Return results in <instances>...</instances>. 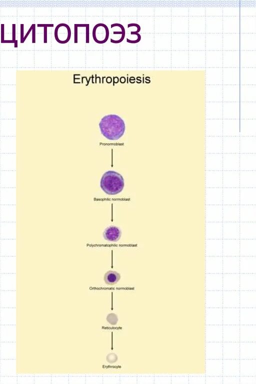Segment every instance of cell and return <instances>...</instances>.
<instances>
[{
  "label": "cell",
  "mask_w": 256,
  "mask_h": 384,
  "mask_svg": "<svg viewBox=\"0 0 256 384\" xmlns=\"http://www.w3.org/2000/svg\"><path fill=\"white\" fill-rule=\"evenodd\" d=\"M99 127L102 134L111 141L120 139L126 130L124 121L115 114H109L102 117L99 123Z\"/></svg>",
  "instance_id": "cell-1"
},
{
  "label": "cell",
  "mask_w": 256,
  "mask_h": 384,
  "mask_svg": "<svg viewBox=\"0 0 256 384\" xmlns=\"http://www.w3.org/2000/svg\"><path fill=\"white\" fill-rule=\"evenodd\" d=\"M124 185V179L122 175L114 171L106 172L100 179L101 189L110 195H116L121 192Z\"/></svg>",
  "instance_id": "cell-2"
},
{
  "label": "cell",
  "mask_w": 256,
  "mask_h": 384,
  "mask_svg": "<svg viewBox=\"0 0 256 384\" xmlns=\"http://www.w3.org/2000/svg\"><path fill=\"white\" fill-rule=\"evenodd\" d=\"M92 36L94 41L98 44L106 43L110 37V30L108 27L104 23H98L93 28Z\"/></svg>",
  "instance_id": "cell-3"
},
{
  "label": "cell",
  "mask_w": 256,
  "mask_h": 384,
  "mask_svg": "<svg viewBox=\"0 0 256 384\" xmlns=\"http://www.w3.org/2000/svg\"><path fill=\"white\" fill-rule=\"evenodd\" d=\"M71 35L70 27L66 23H60L54 29V38L59 44H65L68 43L70 39Z\"/></svg>",
  "instance_id": "cell-4"
},
{
  "label": "cell",
  "mask_w": 256,
  "mask_h": 384,
  "mask_svg": "<svg viewBox=\"0 0 256 384\" xmlns=\"http://www.w3.org/2000/svg\"><path fill=\"white\" fill-rule=\"evenodd\" d=\"M120 229L115 226H110L105 229L103 236L105 240L112 242L118 241L121 236Z\"/></svg>",
  "instance_id": "cell-5"
},
{
  "label": "cell",
  "mask_w": 256,
  "mask_h": 384,
  "mask_svg": "<svg viewBox=\"0 0 256 384\" xmlns=\"http://www.w3.org/2000/svg\"><path fill=\"white\" fill-rule=\"evenodd\" d=\"M110 28L112 35L117 36L116 39L111 43L116 44L122 42L126 36V30L123 25L119 23H114L111 25Z\"/></svg>",
  "instance_id": "cell-6"
},
{
  "label": "cell",
  "mask_w": 256,
  "mask_h": 384,
  "mask_svg": "<svg viewBox=\"0 0 256 384\" xmlns=\"http://www.w3.org/2000/svg\"><path fill=\"white\" fill-rule=\"evenodd\" d=\"M120 278L119 273L115 271L110 270L104 275V281L106 284L112 285L118 282Z\"/></svg>",
  "instance_id": "cell-7"
},
{
  "label": "cell",
  "mask_w": 256,
  "mask_h": 384,
  "mask_svg": "<svg viewBox=\"0 0 256 384\" xmlns=\"http://www.w3.org/2000/svg\"><path fill=\"white\" fill-rule=\"evenodd\" d=\"M38 27H44V43H47V32L48 27H53L54 24H38Z\"/></svg>",
  "instance_id": "cell-8"
},
{
  "label": "cell",
  "mask_w": 256,
  "mask_h": 384,
  "mask_svg": "<svg viewBox=\"0 0 256 384\" xmlns=\"http://www.w3.org/2000/svg\"><path fill=\"white\" fill-rule=\"evenodd\" d=\"M106 320L112 325H116L117 323L118 319V316L116 314L111 313L108 315Z\"/></svg>",
  "instance_id": "cell-9"
},
{
  "label": "cell",
  "mask_w": 256,
  "mask_h": 384,
  "mask_svg": "<svg viewBox=\"0 0 256 384\" xmlns=\"http://www.w3.org/2000/svg\"><path fill=\"white\" fill-rule=\"evenodd\" d=\"M107 361L110 363H114L118 359V357L114 353H112L108 354L106 358Z\"/></svg>",
  "instance_id": "cell-10"
},
{
  "label": "cell",
  "mask_w": 256,
  "mask_h": 384,
  "mask_svg": "<svg viewBox=\"0 0 256 384\" xmlns=\"http://www.w3.org/2000/svg\"><path fill=\"white\" fill-rule=\"evenodd\" d=\"M78 24L74 25V42L76 44L78 43Z\"/></svg>",
  "instance_id": "cell-11"
},
{
  "label": "cell",
  "mask_w": 256,
  "mask_h": 384,
  "mask_svg": "<svg viewBox=\"0 0 256 384\" xmlns=\"http://www.w3.org/2000/svg\"><path fill=\"white\" fill-rule=\"evenodd\" d=\"M85 28H86V43H89V41H90V37H89L90 36V25L88 24H86Z\"/></svg>",
  "instance_id": "cell-12"
},
{
  "label": "cell",
  "mask_w": 256,
  "mask_h": 384,
  "mask_svg": "<svg viewBox=\"0 0 256 384\" xmlns=\"http://www.w3.org/2000/svg\"><path fill=\"white\" fill-rule=\"evenodd\" d=\"M4 24H1V43H2L4 41Z\"/></svg>",
  "instance_id": "cell-13"
},
{
  "label": "cell",
  "mask_w": 256,
  "mask_h": 384,
  "mask_svg": "<svg viewBox=\"0 0 256 384\" xmlns=\"http://www.w3.org/2000/svg\"><path fill=\"white\" fill-rule=\"evenodd\" d=\"M32 43H36V25L34 24L32 29Z\"/></svg>",
  "instance_id": "cell-14"
},
{
  "label": "cell",
  "mask_w": 256,
  "mask_h": 384,
  "mask_svg": "<svg viewBox=\"0 0 256 384\" xmlns=\"http://www.w3.org/2000/svg\"><path fill=\"white\" fill-rule=\"evenodd\" d=\"M34 24H32V25L30 26V27L28 31V32L26 34L25 36H24V38L23 40L20 42L21 43H24V41H26V40L28 36L29 35V34H30V32L32 31V28L34 27Z\"/></svg>",
  "instance_id": "cell-15"
},
{
  "label": "cell",
  "mask_w": 256,
  "mask_h": 384,
  "mask_svg": "<svg viewBox=\"0 0 256 384\" xmlns=\"http://www.w3.org/2000/svg\"><path fill=\"white\" fill-rule=\"evenodd\" d=\"M12 40L15 41L16 40V25L12 24Z\"/></svg>",
  "instance_id": "cell-16"
},
{
  "label": "cell",
  "mask_w": 256,
  "mask_h": 384,
  "mask_svg": "<svg viewBox=\"0 0 256 384\" xmlns=\"http://www.w3.org/2000/svg\"><path fill=\"white\" fill-rule=\"evenodd\" d=\"M24 25L21 24L20 25V42L23 40L24 36Z\"/></svg>",
  "instance_id": "cell-17"
},
{
  "label": "cell",
  "mask_w": 256,
  "mask_h": 384,
  "mask_svg": "<svg viewBox=\"0 0 256 384\" xmlns=\"http://www.w3.org/2000/svg\"><path fill=\"white\" fill-rule=\"evenodd\" d=\"M14 44V48H18V40H16Z\"/></svg>",
  "instance_id": "cell-18"
}]
</instances>
